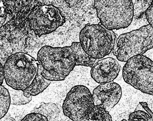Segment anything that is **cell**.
I'll use <instances>...</instances> for the list:
<instances>
[{
	"mask_svg": "<svg viewBox=\"0 0 153 121\" xmlns=\"http://www.w3.org/2000/svg\"><path fill=\"white\" fill-rule=\"evenodd\" d=\"M146 15L148 23L153 28V2L146 12Z\"/></svg>",
	"mask_w": 153,
	"mask_h": 121,
	"instance_id": "cell-18",
	"label": "cell"
},
{
	"mask_svg": "<svg viewBox=\"0 0 153 121\" xmlns=\"http://www.w3.org/2000/svg\"><path fill=\"white\" fill-rule=\"evenodd\" d=\"M117 35L101 24H86L79 33V43L86 55L96 60L112 51Z\"/></svg>",
	"mask_w": 153,
	"mask_h": 121,
	"instance_id": "cell-6",
	"label": "cell"
},
{
	"mask_svg": "<svg viewBox=\"0 0 153 121\" xmlns=\"http://www.w3.org/2000/svg\"><path fill=\"white\" fill-rule=\"evenodd\" d=\"M39 62L33 57L19 52L10 56L3 65L6 84L18 90H25L35 79Z\"/></svg>",
	"mask_w": 153,
	"mask_h": 121,
	"instance_id": "cell-3",
	"label": "cell"
},
{
	"mask_svg": "<svg viewBox=\"0 0 153 121\" xmlns=\"http://www.w3.org/2000/svg\"><path fill=\"white\" fill-rule=\"evenodd\" d=\"M51 83V81L46 79L42 75L41 66L39 63L38 70L37 75L31 85L24 91L25 95L29 98L38 95L42 93L49 86Z\"/></svg>",
	"mask_w": 153,
	"mask_h": 121,
	"instance_id": "cell-11",
	"label": "cell"
},
{
	"mask_svg": "<svg viewBox=\"0 0 153 121\" xmlns=\"http://www.w3.org/2000/svg\"><path fill=\"white\" fill-rule=\"evenodd\" d=\"M153 47V28L150 24L121 34L116 39L113 53L119 61L127 62L143 55Z\"/></svg>",
	"mask_w": 153,
	"mask_h": 121,
	"instance_id": "cell-4",
	"label": "cell"
},
{
	"mask_svg": "<svg viewBox=\"0 0 153 121\" xmlns=\"http://www.w3.org/2000/svg\"><path fill=\"white\" fill-rule=\"evenodd\" d=\"M121 121H126V120H125V119H123V120H122Z\"/></svg>",
	"mask_w": 153,
	"mask_h": 121,
	"instance_id": "cell-20",
	"label": "cell"
},
{
	"mask_svg": "<svg viewBox=\"0 0 153 121\" xmlns=\"http://www.w3.org/2000/svg\"><path fill=\"white\" fill-rule=\"evenodd\" d=\"M126 83L142 93L153 95V61L144 55L129 59L123 69Z\"/></svg>",
	"mask_w": 153,
	"mask_h": 121,
	"instance_id": "cell-7",
	"label": "cell"
},
{
	"mask_svg": "<svg viewBox=\"0 0 153 121\" xmlns=\"http://www.w3.org/2000/svg\"><path fill=\"white\" fill-rule=\"evenodd\" d=\"M5 87L9 91L10 99V104L12 105L20 106L25 105L31 102L32 97H27L25 95L23 91L14 89L7 85Z\"/></svg>",
	"mask_w": 153,
	"mask_h": 121,
	"instance_id": "cell-14",
	"label": "cell"
},
{
	"mask_svg": "<svg viewBox=\"0 0 153 121\" xmlns=\"http://www.w3.org/2000/svg\"><path fill=\"white\" fill-rule=\"evenodd\" d=\"M134 6V18L132 21H138L144 20L147 21L146 12L150 6L153 0L149 1H132Z\"/></svg>",
	"mask_w": 153,
	"mask_h": 121,
	"instance_id": "cell-13",
	"label": "cell"
},
{
	"mask_svg": "<svg viewBox=\"0 0 153 121\" xmlns=\"http://www.w3.org/2000/svg\"><path fill=\"white\" fill-rule=\"evenodd\" d=\"M60 112V110L56 104L44 102L42 103L39 107L34 108L31 112L43 115L48 121H54Z\"/></svg>",
	"mask_w": 153,
	"mask_h": 121,
	"instance_id": "cell-12",
	"label": "cell"
},
{
	"mask_svg": "<svg viewBox=\"0 0 153 121\" xmlns=\"http://www.w3.org/2000/svg\"><path fill=\"white\" fill-rule=\"evenodd\" d=\"M121 65L116 59L111 57L98 60L91 67L92 79L99 84L112 82L117 78Z\"/></svg>",
	"mask_w": 153,
	"mask_h": 121,
	"instance_id": "cell-10",
	"label": "cell"
},
{
	"mask_svg": "<svg viewBox=\"0 0 153 121\" xmlns=\"http://www.w3.org/2000/svg\"><path fill=\"white\" fill-rule=\"evenodd\" d=\"M10 104L9 91L4 85L0 86V120L5 117Z\"/></svg>",
	"mask_w": 153,
	"mask_h": 121,
	"instance_id": "cell-15",
	"label": "cell"
},
{
	"mask_svg": "<svg viewBox=\"0 0 153 121\" xmlns=\"http://www.w3.org/2000/svg\"><path fill=\"white\" fill-rule=\"evenodd\" d=\"M4 81V70H3V65L0 62V86L2 85L3 82Z\"/></svg>",
	"mask_w": 153,
	"mask_h": 121,
	"instance_id": "cell-19",
	"label": "cell"
},
{
	"mask_svg": "<svg viewBox=\"0 0 153 121\" xmlns=\"http://www.w3.org/2000/svg\"><path fill=\"white\" fill-rule=\"evenodd\" d=\"M122 94L121 87L117 83L100 84L93 91V102L95 106L108 111L118 103Z\"/></svg>",
	"mask_w": 153,
	"mask_h": 121,
	"instance_id": "cell-9",
	"label": "cell"
},
{
	"mask_svg": "<svg viewBox=\"0 0 153 121\" xmlns=\"http://www.w3.org/2000/svg\"><path fill=\"white\" fill-rule=\"evenodd\" d=\"M27 19L30 28L39 37L54 32L65 22L60 10L51 4L35 7L28 16Z\"/></svg>",
	"mask_w": 153,
	"mask_h": 121,
	"instance_id": "cell-8",
	"label": "cell"
},
{
	"mask_svg": "<svg viewBox=\"0 0 153 121\" xmlns=\"http://www.w3.org/2000/svg\"><path fill=\"white\" fill-rule=\"evenodd\" d=\"M3 118L2 119H1V120H0V121H3Z\"/></svg>",
	"mask_w": 153,
	"mask_h": 121,
	"instance_id": "cell-21",
	"label": "cell"
},
{
	"mask_svg": "<svg viewBox=\"0 0 153 121\" xmlns=\"http://www.w3.org/2000/svg\"><path fill=\"white\" fill-rule=\"evenodd\" d=\"M129 121H153V113L150 109L147 113L142 110H137L131 113Z\"/></svg>",
	"mask_w": 153,
	"mask_h": 121,
	"instance_id": "cell-16",
	"label": "cell"
},
{
	"mask_svg": "<svg viewBox=\"0 0 153 121\" xmlns=\"http://www.w3.org/2000/svg\"><path fill=\"white\" fill-rule=\"evenodd\" d=\"M97 60L86 55L78 42L67 47L44 46L37 53L42 75L51 81L64 80L76 66L92 67Z\"/></svg>",
	"mask_w": 153,
	"mask_h": 121,
	"instance_id": "cell-1",
	"label": "cell"
},
{
	"mask_svg": "<svg viewBox=\"0 0 153 121\" xmlns=\"http://www.w3.org/2000/svg\"><path fill=\"white\" fill-rule=\"evenodd\" d=\"M94 6L101 24L109 30L126 28L132 23V1L96 0Z\"/></svg>",
	"mask_w": 153,
	"mask_h": 121,
	"instance_id": "cell-5",
	"label": "cell"
},
{
	"mask_svg": "<svg viewBox=\"0 0 153 121\" xmlns=\"http://www.w3.org/2000/svg\"><path fill=\"white\" fill-rule=\"evenodd\" d=\"M21 121H48L46 117L35 113H31L24 117Z\"/></svg>",
	"mask_w": 153,
	"mask_h": 121,
	"instance_id": "cell-17",
	"label": "cell"
},
{
	"mask_svg": "<svg viewBox=\"0 0 153 121\" xmlns=\"http://www.w3.org/2000/svg\"><path fill=\"white\" fill-rule=\"evenodd\" d=\"M62 110L73 121H112L108 111L94 105L90 91L84 85H76L70 90Z\"/></svg>",
	"mask_w": 153,
	"mask_h": 121,
	"instance_id": "cell-2",
	"label": "cell"
}]
</instances>
